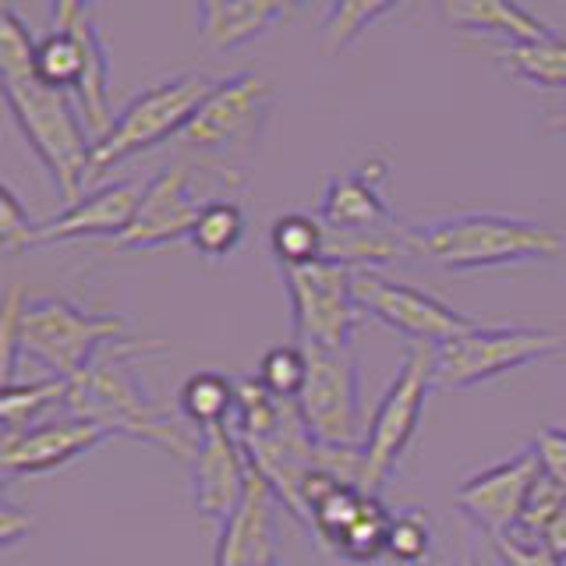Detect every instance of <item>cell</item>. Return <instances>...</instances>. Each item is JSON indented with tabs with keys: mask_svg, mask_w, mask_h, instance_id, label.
Instances as JSON below:
<instances>
[{
	"mask_svg": "<svg viewBox=\"0 0 566 566\" xmlns=\"http://www.w3.org/2000/svg\"><path fill=\"white\" fill-rule=\"evenodd\" d=\"M35 40L11 4L0 8V82L4 103L22 128L32 153L40 156L61 206H71L88 191L93 164V135L78 111V99L64 88L46 85L35 75Z\"/></svg>",
	"mask_w": 566,
	"mask_h": 566,
	"instance_id": "1",
	"label": "cell"
},
{
	"mask_svg": "<svg viewBox=\"0 0 566 566\" xmlns=\"http://www.w3.org/2000/svg\"><path fill=\"white\" fill-rule=\"evenodd\" d=\"M149 354H164L156 340H128L106 344L96 361L88 365L78 379H71L64 415H78L103 424L111 436H128L174 453L177 460L191 464L199 450V432L188 429V421L159 403L149 386L142 382L138 365H146Z\"/></svg>",
	"mask_w": 566,
	"mask_h": 566,
	"instance_id": "2",
	"label": "cell"
},
{
	"mask_svg": "<svg viewBox=\"0 0 566 566\" xmlns=\"http://www.w3.org/2000/svg\"><path fill=\"white\" fill-rule=\"evenodd\" d=\"M128 318L96 312L61 294H25L11 287L0 312V350H4V386L14 382L18 358L46 368V376L78 379L106 344L128 340Z\"/></svg>",
	"mask_w": 566,
	"mask_h": 566,
	"instance_id": "3",
	"label": "cell"
},
{
	"mask_svg": "<svg viewBox=\"0 0 566 566\" xmlns=\"http://www.w3.org/2000/svg\"><path fill=\"white\" fill-rule=\"evenodd\" d=\"M563 234L524 212L457 209L407 223L411 255L429 259L447 273L513 270V265L553 262L563 255Z\"/></svg>",
	"mask_w": 566,
	"mask_h": 566,
	"instance_id": "4",
	"label": "cell"
},
{
	"mask_svg": "<svg viewBox=\"0 0 566 566\" xmlns=\"http://www.w3.org/2000/svg\"><path fill=\"white\" fill-rule=\"evenodd\" d=\"M212 85H217V78L209 71H174V75H164L146 88H138L117 111L111 132L93 146L88 188H96L124 159L149 153L159 142L181 138L188 120L199 114V106L212 93Z\"/></svg>",
	"mask_w": 566,
	"mask_h": 566,
	"instance_id": "5",
	"label": "cell"
},
{
	"mask_svg": "<svg viewBox=\"0 0 566 566\" xmlns=\"http://www.w3.org/2000/svg\"><path fill=\"white\" fill-rule=\"evenodd\" d=\"M244 188H248V177L238 167H220V164H206V159H188V156L174 159V164L156 170L146 181V195H142L132 230L114 244L135 248V252H149V248L188 241L209 202L238 199Z\"/></svg>",
	"mask_w": 566,
	"mask_h": 566,
	"instance_id": "6",
	"label": "cell"
},
{
	"mask_svg": "<svg viewBox=\"0 0 566 566\" xmlns=\"http://www.w3.org/2000/svg\"><path fill=\"white\" fill-rule=\"evenodd\" d=\"M276 111V85L259 71H234L212 85V93L199 106V114L188 120V128L177 138V149L188 159L238 167L259 149Z\"/></svg>",
	"mask_w": 566,
	"mask_h": 566,
	"instance_id": "7",
	"label": "cell"
},
{
	"mask_svg": "<svg viewBox=\"0 0 566 566\" xmlns=\"http://www.w3.org/2000/svg\"><path fill=\"white\" fill-rule=\"evenodd\" d=\"M566 350L559 329L535 323H471L464 333L432 347V382L442 394L500 379L513 368L556 361Z\"/></svg>",
	"mask_w": 566,
	"mask_h": 566,
	"instance_id": "8",
	"label": "cell"
},
{
	"mask_svg": "<svg viewBox=\"0 0 566 566\" xmlns=\"http://www.w3.org/2000/svg\"><path fill=\"white\" fill-rule=\"evenodd\" d=\"M291 297V344L305 350H350L365 312L354 297V270L340 262H312L280 270Z\"/></svg>",
	"mask_w": 566,
	"mask_h": 566,
	"instance_id": "9",
	"label": "cell"
},
{
	"mask_svg": "<svg viewBox=\"0 0 566 566\" xmlns=\"http://www.w3.org/2000/svg\"><path fill=\"white\" fill-rule=\"evenodd\" d=\"M432 382V350L421 344H407L400 354V365L394 379L386 382L376 411L368 418V436H365V464H368V489L382 495L386 482L400 468L403 453L411 450L418 436V424L424 415V397Z\"/></svg>",
	"mask_w": 566,
	"mask_h": 566,
	"instance_id": "10",
	"label": "cell"
},
{
	"mask_svg": "<svg viewBox=\"0 0 566 566\" xmlns=\"http://www.w3.org/2000/svg\"><path fill=\"white\" fill-rule=\"evenodd\" d=\"M305 350V347H301ZM308 379L297 394V411L323 447H365L368 418L361 403V368L350 350H305Z\"/></svg>",
	"mask_w": 566,
	"mask_h": 566,
	"instance_id": "11",
	"label": "cell"
},
{
	"mask_svg": "<svg viewBox=\"0 0 566 566\" xmlns=\"http://www.w3.org/2000/svg\"><path fill=\"white\" fill-rule=\"evenodd\" d=\"M354 297L365 315L379 318L382 326L400 333L407 344L439 347L450 336L464 333L474 318L460 315L453 305L439 301L436 294L400 283L382 270H354Z\"/></svg>",
	"mask_w": 566,
	"mask_h": 566,
	"instance_id": "12",
	"label": "cell"
},
{
	"mask_svg": "<svg viewBox=\"0 0 566 566\" xmlns=\"http://www.w3.org/2000/svg\"><path fill=\"white\" fill-rule=\"evenodd\" d=\"M542 478L535 450H517L510 460L468 474L453 489V503L464 517L492 538H506L521 527L527 495Z\"/></svg>",
	"mask_w": 566,
	"mask_h": 566,
	"instance_id": "13",
	"label": "cell"
},
{
	"mask_svg": "<svg viewBox=\"0 0 566 566\" xmlns=\"http://www.w3.org/2000/svg\"><path fill=\"white\" fill-rule=\"evenodd\" d=\"M142 195H146V181H138V177L103 181L96 188H88L82 199L64 206L57 217L40 220V227L32 230L22 252L46 244H64V241H120L135 223Z\"/></svg>",
	"mask_w": 566,
	"mask_h": 566,
	"instance_id": "14",
	"label": "cell"
},
{
	"mask_svg": "<svg viewBox=\"0 0 566 566\" xmlns=\"http://www.w3.org/2000/svg\"><path fill=\"white\" fill-rule=\"evenodd\" d=\"M386 164H365L361 170L333 174L318 195L315 217L333 234L350 238H400L407 223L382 199Z\"/></svg>",
	"mask_w": 566,
	"mask_h": 566,
	"instance_id": "15",
	"label": "cell"
},
{
	"mask_svg": "<svg viewBox=\"0 0 566 566\" xmlns=\"http://www.w3.org/2000/svg\"><path fill=\"white\" fill-rule=\"evenodd\" d=\"M191 506L202 521L223 524L234 513L252 482V464H248L234 424H217V429L199 432V450L191 460Z\"/></svg>",
	"mask_w": 566,
	"mask_h": 566,
	"instance_id": "16",
	"label": "cell"
},
{
	"mask_svg": "<svg viewBox=\"0 0 566 566\" xmlns=\"http://www.w3.org/2000/svg\"><path fill=\"white\" fill-rule=\"evenodd\" d=\"M106 439H114V436L96 421L78 418V415H61V418L53 415L40 424H32V429L4 432V442H0V468H4L8 482L18 474H46L99 450Z\"/></svg>",
	"mask_w": 566,
	"mask_h": 566,
	"instance_id": "17",
	"label": "cell"
},
{
	"mask_svg": "<svg viewBox=\"0 0 566 566\" xmlns=\"http://www.w3.org/2000/svg\"><path fill=\"white\" fill-rule=\"evenodd\" d=\"M276 503V492L252 468V482H248L241 506L217 527L212 566H280Z\"/></svg>",
	"mask_w": 566,
	"mask_h": 566,
	"instance_id": "18",
	"label": "cell"
},
{
	"mask_svg": "<svg viewBox=\"0 0 566 566\" xmlns=\"http://www.w3.org/2000/svg\"><path fill=\"white\" fill-rule=\"evenodd\" d=\"M442 14L460 32L482 35L489 46H524L556 35V29L542 22L535 11L506 4V0H453V4H442Z\"/></svg>",
	"mask_w": 566,
	"mask_h": 566,
	"instance_id": "19",
	"label": "cell"
},
{
	"mask_svg": "<svg viewBox=\"0 0 566 566\" xmlns=\"http://www.w3.org/2000/svg\"><path fill=\"white\" fill-rule=\"evenodd\" d=\"M291 4H276V0H241V4H230V0H202L195 8V22H199L202 40L220 50H244L248 43L262 40L265 32L276 29L280 22L291 18Z\"/></svg>",
	"mask_w": 566,
	"mask_h": 566,
	"instance_id": "20",
	"label": "cell"
},
{
	"mask_svg": "<svg viewBox=\"0 0 566 566\" xmlns=\"http://www.w3.org/2000/svg\"><path fill=\"white\" fill-rule=\"evenodd\" d=\"M489 53L500 61L506 75L538 88H553V93H566V35L556 32L542 43L524 46H489Z\"/></svg>",
	"mask_w": 566,
	"mask_h": 566,
	"instance_id": "21",
	"label": "cell"
},
{
	"mask_svg": "<svg viewBox=\"0 0 566 566\" xmlns=\"http://www.w3.org/2000/svg\"><path fill=\"white\" fill-rule=\"evenodd\" d=\"M238 407V382L220 376V371H195L185 379L181 394H177V411L188 424H195V432L217 429V424L234 421Z\"/></svg>",
	"mask_w": 566,
	"mask_h": 566,
	"instance_id": "22",
	"label": "cell"
},
{
	"mask_svg": "<svg viewBox=\"0 0 566 566\" xmlns=\"http://www.w3.org/2000/svg\"><path fill=\"white\" fill-rule=\"evenodd\" d=\"M71 382L61 376H40L29 382H11L4 386V397H0V418H4V432H22L53 418V411H64Z\"/></svg>",
	"mask_w": 566,
	"mask_h": 566,
	"instance_id": "23",
	"label": "cell"
},
{
	"mask_svg": "<svg viewBox=\"0 0 566 566\" xmlns=\"http://www.w3.org/2000/svg\"><path fill=\"white\" fill-rule=\"evenodd\" d=\"M270 252L280 270H297L326 259V227L312 212H283L270 227Z\"/></svg>",
	"mask_w": 566,
	"mask_h": 566,
	"instance_id": "24",
	"label": "cell"
},
{
	"mask_svg": "<svg viewBox=\"0 0 566 566\" xmlns=\"http://www.w3.org/2000/svg\"><path fill=\"white\" fill-rule=\"evenodd\" d=\"M244 230H248V220H244L241 199H217L202 209V217H199V223H195L188 241L202 259L223 262L241 248Z\"/></svg>",
	"mask_w": 566,
	"mask_h": 566,
	"instance_id": "25",
	"label": "cell"
},
{
	"mask_svg": "<svg viewBox=\"0 0 566 566\" xmlns=\"http://www.w3.org/2000/svg\"><path fill=\"white\" fill-rule=\"evenodd\" d=\"M397 11H403V4H394V0H347V4H329L323 11V22H318V35H323V46L329 53H340L358 43L376 22Z\"/></svg>",
	"mask_w": 566,
	"mask_h": 566,
	"instance_id": "26",
	"label": "cell"
},
{
	"mask_svg": "<svg viewBox=\"0 0 566 566\" xmlns=\"http://www.w3.org/2000/svg\"><path fill=\"white\" fill-rule=\"evenodd\" d=\"M432 553H436V524L429 513L421 506L394 510L386 556H394L397 563H407V566H421L432 559Z\"/></svg>",
	"mask_w": 566,
	"mask_h": 566,
	"instance_id": "27",
	"label": "cell"
},
{
	"mask_svg": "<svg viewBox=\"0 0 566 566\" xmlns=\"http://www.w3.org/2000/svg\"><path fill=\"white\" fill-rule=\"evenodd\" d=\"M305 379H308V354L297 344L273 347L259 365V382L283 400H297V394L305 389Z\"/></svg>",
	"mask_w": 566,
	"mask_h": 566,
	"instance_id": "28",
	"label": "cell"
},
{
	"mask_svg": "<svg viewBox=\"0 0 566 566\" xmlns=\"http://www.w3.org/2000/svg\"><path fill=\"white\" fill-rule=\"evenodd\" d=\"M40 227L29 209L18 202V195L11 185H4V191H0V241H4V252L8 255H18L25 248V241L32 238V230Z\"/></svg>",
	"mask_w": 566,
	"mask_h": 566,
	"instance_id": "29",
	"label": "cell"
},
{
	"mask_svg": "<svg viewBox=\"0 0 566 566\" xmlns=\"http://www.w3.org/2000/svg\"><path fill=\"white\" fill-rule=\"evenodd\" d=\"M531 450L538 457L542 474L566 492V429H559V424H545V429L535 436V442H531Z\"/></svg>",
	"mask_w": 566,
	"mask_h": 566,
	"instance_id": "30",
	"label": "cell"
},
{
	"mask_svg": "<svg viewBox=\"0 0 566 566\" xmlns=\"http://www.w3.org/2000/svg\"><path fill=\"white\" fill-rule=\"evenodd\" d=\"M492 553L500 559V566H566L548 553L542 542L524 538V535L492 538Z\"/></svg>",
	"mask_w": 566,
	"mask_h": 566,
	"instance_id": "31",
	"label": "cell"
},
{
	"mask_svg": "<svg viewBox=\"0 0 566 566\" xmlns=\"http://www.w3.org/2000/svg\"><path fill=\"white\" fill-rule=\"evenodd\" d=\"M32 524H35L32 513L18 506L11 500V489H4V503H0V542H4V548H11L22 538H29Z\"/></svg>",
	"mask_w": 566,
	"mask_h": 566,
	"instance_id": "32",
	"label": "cell"
},
{
	"mask_svg": "<svg viewBox=\"0 0 566 566\" xmlns=\"http://www.w3.org/2000/svg\"><path fill=\"white\" fill-rule=\"evenodd\" d=\"M535 542H542L559 563H566V500L556 506L553 517L545 521V527L538 531V538H535Z\"/></svg>",
	"mask_w": 566,
	"mask_h": 566,
	"instance_id": "33",
	"label": "cell"
},
{
	"mask_svg": "<svg viewBox=\"0 0 566 566\" xmlns=\"http://www.w3.org/2000/svg\"><path fill=\"white\" fill-rule=\"evenodd\" d=\"M548 128L559 132V135H566V106H563V111H556L553 117H548Z\"/></svg>",
	"mask_w": 566,
	"mask_h": 566,
	"instance_id": "34",
	"label": "cell"
},
{
	"mask_svg": "<svg viewBox=\"0 0 566 566\" xmlns=\"http://www.w3.org/2000/svg\"><path fill=\"white\" fill-rule=\"evenodd\" d=\"M457 566H482V563H478L474 548H471V545H464V548H460V559H457Z\"/></svg>",
	"mask_w": 566,
	"mask_h": 566,
	"instance_id": "35",
	"label": "cell"
},
{
	"mask_svg": "<svg viewBox=\"0 0 566 566\" xmlns=\"http://www.w3.org/2000/svg\"><path fill=\"white\" fill-rule=\"evenodd\" d=\"M280 566H283V563H280Z\"/></svg>",
	"mask_w": 566,
	"mask_h": 566,
	"instance_id": "36",
	"label": "cell"
}]
</instances>
